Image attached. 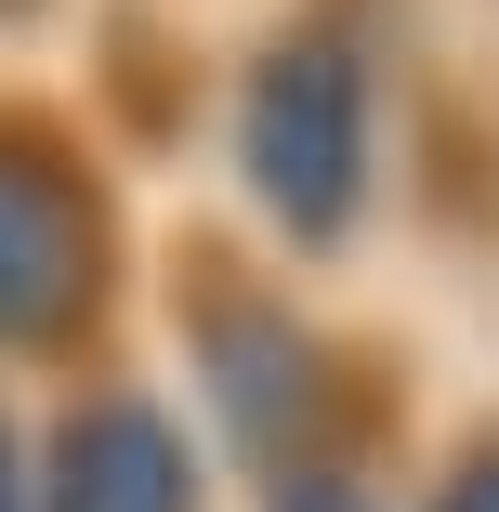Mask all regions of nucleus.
Returning <instances> with one entry per match:
<instances>
[{"instance_id":"20e7f679","label":"nucleus","mask_w":499,"mask_h":512,"mask_svg":"<svg viewBox=\"0 0 499 512\" xmlns=\"http://www.w3.org/2000/svg\"><path fill=\"white\" fill-rule=\"evenodd\" d=\"M27 512H211V460L171 394L92 368L27 434Z\"/></svg>"},{"instance_id":"39448f33","label":"nucleus","mask_w":499,"mask_h":512,"mask_svg":"<svg viewBox=\"0 0 499 512\" xmlns=\"http://www.w3.org/2000/svg\"><path fill=\"white\" fill-rule=\"evenodd\" d=\"M421 512H499V434H473V447L447 460V486H434Z\"/></svg>"},{"instance_id":"f257e3e1","label":"nucleus","mask_w":499,"mask_h":512,"mask_svg":"<svg viewBox=\"0 0 499 512\" xmlns=\"http://www.w3.org/2000/svg\"><path fill=\"white\" fill-rule=\"evenodd\" d=\"M171 316H184V368H197V407L211 434L237 447V473L276 499L303 473H368L355 460V421H342V342L289 302L263 263H237V237H197L171 263Z\"/></svg>"},{"instance_id":"6e6552de","label":"nucleus","mask_w":499,"mask_h":512,"mask_svg":"<svg viewBox=\"0 0 499 512\" xmlns=\"http://www.w3.org/2000/svg\"><path fill=\"white\" fill-rule=\"evenodd\" d=\"M40 14H53V0H0V40H14V27H40Z\"/></svg>"},{"instance_id":"0eeeda50","label":"nucleus","mask_w":499,"mask_h":512,"mask_svg":"<svg viewBox=\"0 0 499 512\" xmlns=\"http://www.w3.org/2000/svg\"><path fill=\"white\" fill-rule=\"evenodd\" d=\"M0 512H27V434H14V407H0Z\"/></svg>"},{"instance_id":"f03ea898","label":"nucleus","mask_w":499,"mask_h":512,"mask_svg":"<svg viewBox=\"0 0 499 512\" xmlns=\"http://www.w3.org/2000/svg\"><path fill=\"white\" fill-rule=\"evenodd\" d=\"M237 184L289 263H342L368 237V197H381V79L355 14H289L250 40L237 66V106H224Z\"/></svg>"},{"instance_id":"7ed1b4c3","label":"nucleus","mask_w":499,"mask_h":512,"mask_svg":"<svg viewBox=\"0 0 499 512\" xmlns=\"http://www.w3.org/2000/svg\"><path fill=\"white\" fill-rule=\"evenodd\" d=\"M132 302L119 184L53 106H0V368H92Z\"/></svg>"},{"instance_id":"423d86ee","label":"nucleus","mask_w":499,"mask_h":512,"mask_svg":"<svg viewBox=\"0 0 499 512\" xmlns=\"http://www.w3.org/2000/svg\"><path fill=\"white\" fill-rule=\"evenodd\" d=\"M263 512H381V486L368 473H303V486H276Z\"/></svg>"}]
</instances>
